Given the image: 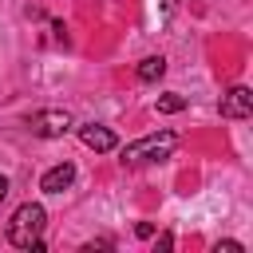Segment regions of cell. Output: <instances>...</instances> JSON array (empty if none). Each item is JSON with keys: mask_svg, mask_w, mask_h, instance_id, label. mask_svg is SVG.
I'll use <instances>...</instances> for the list:
<instances>
[{"mask_svg": "<svg viewBox=\"0 0 253 253\" xmlns=\"http://www.w3.org/2000/svg\"><path fill=\"white\" fill-rule=\"evenodd\" d=\"M162 75H166V59H162V55H146V59L138 63V79H142V83H158Z\"/></svg>", "mask_w": 253, "mask_h": 253, "instance_id": "cell-7", "label": "cell"}, {"mask_svg": "<svg viewBox=\"0 0 253 253\" xmlns=\"http://www.w3.org/2000/svg\"><path fill=\"white\" fill-rule=\"evenodd\" d=\"M134 233H138V237H154V221H138Z\"/></svg>", "mask_w": 253, "mask_h": 253, "instance_id": "cell-9", "label": "cell"}, {"mask_svg": "<svg viewBox=\"0 0 253 253\" xmlns=\"http://www.w3.org/2000/svg\"><path fill=\"white\" fill-rule=\"evenodd\" d=\"M174 146H178V134L174 130L146 134V138H134V142L123 146V162H154V158H166Z\"/></svg>", "mask_w": 253, "mask_h": 253, "instance_id": "cell-2", "label": "cell"}, {"mask_svg": "<svg viewBox=\"0 0 253 253\" xmlns=\"http://www.w3.org/2000/svg\"><path fill=\"white\" fill-rule=\"evenodd\" d=\"M249 111H253V91L249 87H229L221 95V115L225 119H249Z\"/></svg>", "mask_w": 253, "mask_h": 253, "instance_id": "cell-5", "label": "cell"}, {"mask_svg": "<svg viewBox=\"0 0 253 253\" xmlns=\"http://www.w3.org/2000/svg\"><path fill=\"white\" fill-rule=\"evenodd\" d=\"M4 198H8V178L0 174V202H4Z\"/></svg>", "mask_w": 253, "mask_h": 253, "instance_id": "cell-10", "label": "cell"}, {"mask_svg": "<svg viewBox=\"0 0 253 253\" xmlns=\"http://www.w3.org/2000/svg\"><path fill=\"white\" fill-rule=\"evenodd\" d=\"M43 221H47L43 206H40V202H24V206L12 213V221H8V241H12L16 249L43 253V241H40V233H43Z\"/></svg>", "mask_w": 253, "mask_h": 253, "instance_id": "cell-1", "label": "cell"}, {"mask_svg": "<svg viewBox=\"0 0 253 253\" xmlns=\"http://www.w3.org/2000/svg\"><path fill=\"white\" fill-rule=\"evenodd\" d=\"M32 130L40 138H63L71 130V115L67 111H36L32 115Z\"/></svg>", "mask_w": 253, "mask_h": 253, "instance_id": "cell-3", "label": "cell"}, {"mask_svg": "<svg viewBox=\"0 0 253 253\" xmlns=\"http://www.w3.org/2000/svg\"><path fill=\"white\" fill-rule=\"evenodd\" d=\"M79 138H83V146H91V150H99V154H111V150L119 146L115 130L103 126V123H83V126H79Z\"/></svg>", "mask_w": 253, "mask_h": 253, "instance_id": "cell-4", "label": "cell"}, {"mask_svg": "<svg viewBox=\"0 0 253 253\" xmlns=\"http://www.w3.org/2000/svg\"><path fill=\"white\" fill-rule=\"evenodd\" d=\"M71 182H75V166H71V162H59V166H51V170L40 178V190H43V194H63Z\"/></svg>", "mask_w": 253, "mask_h": 253, "instance_id": "cell-6", "label": "cell"}, {"mask_svg": "<svg viewBox=\"0 0 253 253\" xmlns=\"http://www.w3.org/2000/svg\"><path fill=\"white\" fill-rule=\"evenodd\" d=\"M182 107H186L182 95H158V115H178Z\"/></svg>", "mask_w": 253, "mask_h": 253, "instance_id": "cell-8", "label": "cell"}]
</instances>
